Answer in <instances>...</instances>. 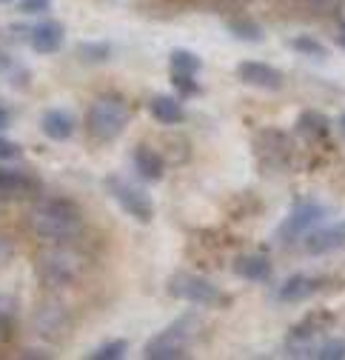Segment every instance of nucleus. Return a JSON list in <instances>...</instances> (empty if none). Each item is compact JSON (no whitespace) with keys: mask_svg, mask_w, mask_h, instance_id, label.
Masks as SVG:
<instances>
[{"mask_svg":"<svg viewBox=\"0 0 345 360\" xmlns=\"http://www.w3.org/2000/svg\"><path fill=\"white\" fill-rule=\"evenodd\" d=\"M168 292H171V297L186 300V303H200V306H217L223 300V292L211 281H205L200 275H189V272H180L171 278Z\"/></svg>","mask_w":345,"mask_h":360,"instance_id":"6","label":"nucleus"},{"mask_svg":"<svg viewBox=\"0 0 345 360\" xmlns=\"http://www.w3.org/2000/svg\"><path fill=\"white\" fill-rule=\"evenodd\" d=\"M168 63H171V75H197L200 66H203L200 58L189 49H175L168 58Z\"/></svg>","mask_w":345,"mask_h":360,"instance_id":"17","label":"nucleus"},{"mask_svg":"<svg viewBox=\"0 0 345 360\" xmlns=\"http://www.w3.org/2000/svg\"><path fill=\"white\" fill-rule=\"evenodd\" d=\"M32 189H37L34 177H29L18 169H0V198H23Z\"/></svg>","mask_w":345,"mask_h":360,"instance_id":"11","label":"nucleus"},{"mask_svg":"<svg viewBox=\"0 0 345 360\" xmlns=\"http://www.w3.org/2000/svg\"><path fill=\"white\" fill-rule=\"evenodd\" d=\"M132 158H135L137 172H140L146 180H160V177H163V158H160L154 149H149V146H137Z\"/></svg>","mask_w":345,"mask_h":360,"instance_id":"15","label":"nucleus"},{"mask_svg":"<svg viewBox=\"0 0 345 360\" xmlns=\"http://www.w3.org/2000/svg\"><path fill=\"white\" fill-rule=\"evenodd\" d=\"M339 126H342V131H345V115H342V120H339Z\"/></svg>","mask_w":345,"mask_h":360,"instance_id":"29","label":"nucleus"},{"mask_svg":"<svg viewBox=\"0 0 345 360\" xmlns=\"http://www.w3.org/2000/svg\"><path fill=\"white\" fill-rule=\"evenodd\" d=\"M9 123H12V112L6 106H0V131H4Z\"/></svg>","mask_w":345,"mask_h":360,"instance_id":"27","label":"nucleus"},{"mask_svg":"<svg viewBox=\"0 0 345 360\" xmlns=\"http://www.w3.org/2000/svg\"><path fill=\"white\" fill-rule=\"evenodd\" d=\"M32 226L46 240H72L83 229V214L77 203L66 198H46L43 203H37L32 214Z\"/></svg>","mask_w":345,"mask_h":360,"instance_id":"1","label":"nucleus"},{"mask_svg":"<svg viewBox=\"0 0 345 360\" xmlns=\"http://www.w3.org/2000/svg\"><path fill=\"white\" fill-rule=\"evenodd\" d=\"M40 129L52 141H69L74 134V117L69 112H63V109H49L40 120Z\"/></svg>","mask_w":345,"mask_h":360,"instance_id":"10","label":"nucleus"},{"mask_svg":"<svg viewBox=\"0 0 345 360\" xmlns=\"http://www.w3.org/2000/svg\"><path fill=\"white\" fill-rule=\"evenodd\" d=\"M52 0H20V9L26 15H40V12H46L49 9Z\"/></svg>","mask_w":345,"mask_h":360,"instance_id":"25","label":"nucleus"},{"mask_svg":"<svg viewBox=\"0 0 345 360\" xmlns=\"http://www.w3.org/2000/svg\"><path fill=\"white\" fill-rule=\"evenodd\" d=\"M234 272H237L243 281L257 283V281H266V278L271 275V266H269V260H266L263 255H243V257L234 263Z\"/></svg>","mask_w":345,"mask_h":360,"instance_id":"14","label":"nucleus"},{"mask_svg":"<svg viewBox=\"0 0 345 360\" xmlns=\"http://www.w3.org/2000/svg\"><path fill=\"white\" fill-rule=\"evenodd\" d=\"M77 55H80L86 63H103V60L111 58V46H109V43H80Z\"/></svg>","mask_w":345,"mask_h":360,"instance_id":"18","label":"nucleus"},{"mask_svg":"<svg viewBox=\"0 0 345 360\" xmlns=\"http://www.w3.org/2000/svg\"><path fill=\"white\" fill-rule=\"evenodd\" d=\"M339 246H345V223H334V226L311 229L309 238H306V249L311 255H325V252H334Z\"/></svg>","mask_w":345,"mask_h":360,"instance_id":"9","label":"nucleus"},{"mask_svg":"<svg viewBox=\"0 0 345 360\" xmlns=\"http://www.w3.org/2000/svg\"><path fill=\"white\" fill-rule=\"evenodd\" d=\"M106 189H109V195L120 203V209H123L126 214H132V217L140 220V223H151V217H154V203H151L149 192H143L140 186H135L132 180H126V177H120V174L106 177Z\"/></svg>","mask_w":345,"mask_h":360,"instance_id":"4","label":"nucleus"},{"mask_svg":"<svg viewBox=\"0 0 345 360\" xmlns=\"http://www.w3.org/2000/svg\"><path fill=\"white\" fill-rule=\"evenodd\" d=\"M0 4H9V0H0Z\"/></svg>","mask_w":345,"mask_h":360,"instance_id":"30","label":"nucleus"},{"mask_svg":"<svg viewBox=\"0 0 345 360\" xmlns=\"http://www.w3.org/2000/svg\"><path fill=\"white\" fill-rule=\"evenodd\" d=\"M20 146L15 141H6V138H0V160L9 163V160H20Z\"/></svg>","mask_w":345,"mask_h":360,"instance_id":"23","label":"nucleus"},{"mask_svg":"<svg viewBox=\"0 0 345 360\" xmlns=\"http://www.w3.org/2000/svg\"><path fill=\"white\" fill-rule=\"evenodd\" d=\"M126 349H128L126 340H111V343H103L100 349H95L89 357L92 360H120L126 354Z\"/></svg>","mask_w":345,"mask_h":360,"instance_id":"20","label":"nucleus"},{"mask_svg":"<svg viewBox=\"0 0 345 360\" xmlns=\"http://www.w3.org/2000/svg\"><path fill=\"white\" fill-rule=\"evenodd\" d=\"M15 69V60L4 52V49H0V75H6V72H12Z\"/></svg>","mask_w":345,"mask_h":360,"instance_id":"26","label":"nucleus"},{"mask_svg":"<svg viewBox=\"0 0 345 360\" xmlns=\"http://www.w3.org/2000/svg\"><path fill=\"white\" fill-rule=\"evenodd\" d=\"M237 75H240L243 83L257 86V89H269V92H274V89H283V75L274 66L260 63V60H243L237 66Z\"/></svg>","mask_w":345,"mask_h":360,"instance_id":"8","label":"nucleus"},{"mask_svg":"<svg viewBox=\"0 0 345 360\" xmlns=\"http://www.w3.org/2000/svg\"><path fill=\"white\" fill-rule=\"evenodd\" d=\"M26 40H29V46H32L37 55H52V52H58V49L63 46L66 29H63V23H58V20H43V23H37V26L29 29Z\"/></svg>","mask_w":345,"mask_h":360,"instance_id":"7","label":"nucleus"},{"mask_svg":"<svg viewBox=\"0 0 345 360\" xmlns=\"http://www.w3.org/2000/svg\"><path fill=\"white\" fill-rule=\"evenodd\" d=\"M149 109H151V117H154L157 123H163V126H177V123H183V117H186L180 101L168 98V95H157Z\"/></svg>","mask_w":345,"mask_h":360,"instance_id":"13","label":"nucleus"},{"mask_svg":"<svg viewBox=\"0 0 345 360\" xmlns=\"http://www.w3.org/2000/svg\"><path fill=\"white\" fill-rule=\"evenodd\" d=\"M229 32H231L234 37H240V40H254V43L263 40L260 26L251 23V20H229Z\"/></svg>","mask_w":345,"mask_h":360,"instance_id":"19","label":"nucleus"},{"mask_svg":"<svg viewBox=\"0 0 345 360\" xmlns=\"http://www.w3.org/2000/svg\"><path fill=\"white\" fill-rule=\"evenodd\" d=\"M171 80H175V86L180 89L183 95H197L200 92V86L194 83V75H175Z\"/></svg>","mask_w":345,"mask_h":360,"instance_id":"24","label":"nucleus"},{"mask_svg":"<svg viewBox=\"0 0 345 360\" xmlns=\"http://www.w3.org/2000/svg\"><path fill=\"white\" fill-rule=\"evenodd\" d=\"M128 117H132V112H128L126 101L117 95H106L89 106V112H86V126H89V134L95 141L109 143L126 131Z\"/></svg>","mask_w":345,"mask_h":360,"instance_id":"2","label":"nucleus"},{"mask_svg":"<svg viewBox=\"0 0 345 360\" xmlns=\"http://www.w3.org/2000/svg\"><path fill=\"white\" fill-rule=\"evenodd\" d=\"M317 289H320V283H317L314 278L294 275V278H288V281L277 289V300H280V303H297V300L311 297Z\"/></svg>","mask_w":345,"mask_h":360,"instance_id":"12","label":"nucleus"},{"mask_svg":"<svg viewBox=\"0 0 345 360\" xmlns=\"http://www.w3.org/2000/svg\"><path fill=\"white\" fill-rule=\"evenodd\" d=\"M299 131L303 134H309V138H314V141H320V138H328V117L325 115H320V112H303L299 115Z\"/></svg>","mask_w":345,"mask_h":360,"instance_id":"16","label":"nucleus"},{"mask_svg":"<svg viewBox=\"0 0 345 360\" xmlns=\"http://www.w3.org/2000/svg\"><path fill=\"white\" fill-rule=\"evenodd\" d=\"M325 214H328V209H325L323 203H314V200H303V203H297V206L288 212V217L280 223V229H277L280 243H283V246H288V243H294L297 238L309 235V232L317 226V223H323V220H325Z\"/></svg>","mask_w":345,"mask_h":360,"instance_id":"5","label":"nucleus"},{"mask_svg":"<svg viewBox=\"0 0 345 360\" xmlns=\"http://www.w3.org/2000/svg\"><path fill=\"white\" fill-rule=\"evenodd\" d=\"M311 357H320V360H342L345 357V340H325L323 346H317L311 352Z\"/></svg>","mask_w":345,"mask_h":360,"instance_id":"21","label":"nucleus"},{"mask_svg":"<svg viewBox=\"0 0 345 360\" xmlns=\"http://www.w3.org/2000/svg\"><path fill=\"white\" fill-rule=\"evenodd\" d=\"M291 46L299 52V55H309V58H323L325 55V46L320 40H311V37H294Z\"/></svg>","mask_w":345,"mask_h":360,"instance_id":"22","label":"nucleus"},{"mask_svg":"<svg viewBox=\"0 0 345 360\" xmlns=\"http://www.w3.org/2000/svg\"><path fill=\"white\" fill-rule=\"evenodd\" d=\"M337 43H339V46L345 49V20H342V26H339V34H337Z\"/></svg>","mask_w":345,"mask_h":360,"instance_id":"28","label":"nucleus"},{"mask_svg":"<svg viewBox=\"0 0 345 360\" xmlns=\"http://www.w3.org/2000/svg\"><path fill=\"white\" fill-rule=\"evenodd\" d=\"M194 326H197L194 314H183V318H177L171 326H165L160 335H154L146 343L143 354L149 360H177V357H183L191 338H194Z\"/></svg>","mask_w":345,"mask_h":360,"instance_id":"3","label":"nucleus"}]
</instances>
